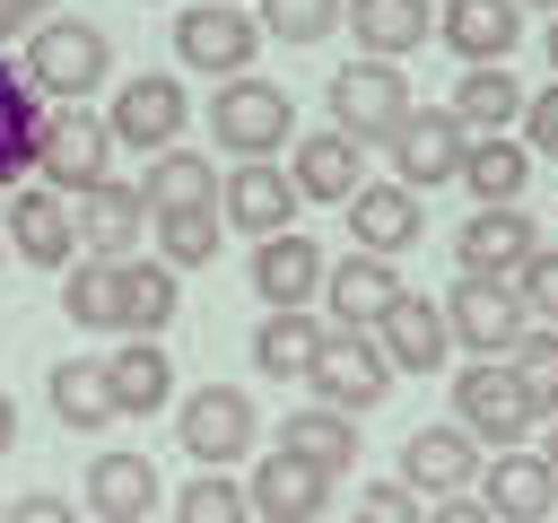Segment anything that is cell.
<instances>
[{"mask_svg":"<svg viewBox=\"0 0 558 523\" xmlns=\"http://www.w3.org/2000/svg\"><path fill=\"white\" fill-rule=\"evenodd\" d=\"M174 270L148 253H131V262H70V288H61V314L78 323V331H122V340H157L166 323H174Z\"/></svg>","mask_w":558,"mask_h":523,"instance_id":"cell-1","label":"cell"},{"mask_svg":"<svg viewBox=\"0 0 558 523\" xmlns=\"http://www.w3.org/2000/svg\"><path fill=\"white\" fill-rule=\"evenodd\" d=\"M17 70H26V87H35L44 105H87V96L113 78V44H105V26H87V17H44V26L26 35Z\"/></svg>","mask_w":558,"mask_h":523,"instance_id":"cell-2","label":"cell"},{"mask_svg":"<svg viewBox=\"0 0 558 523\" xmlns=\"http://www.w3.org/2000/svg\"><path fill=\"white\" fill-rule=\"evenodd\" d=\"M209 139L235 166H262V157L296 148V96L270 78H227V87H209Z\"/></svg>","mask_w":558,"mask_h":523,"instance_id":"cell-3","label":"cell"},{"mask_svg":"<svg viewBox=\"0 0 558 523\" xmlns=\"http://www.w3.org/2000/svg\"><path fill=\"white\" fill-rule=\"evenodd\" d=\"M323 96H331V131H349L357 148H392V139L410 131V113H418L401 61H349Z\"/></svg>","mask_w":558,"mask_h":523,"instance_id":"cell-4","label":"cell"},{"mask_svg":"<svg viewBox=\"0 0 558 523\" xmlns=\"http://www.w3.org/2000/svg\"><path fill=\"white\" fill-rule=\"evenodd\" d=\"M253 436H262V410L244 384H201L174 401V445L192 453V471H235L253 453Z\"/></svg>","mask_w":558,"mask_h":523,"instance_id":"cell-5","label":"cell"},{"mask_svg":"<svg viewBox=\"0 0 558 523\" xmlns=\"http://www.w3.org/2000/svg\"><path fill=\"white\" fill-rule=\"evenodd\" d=\"M183 122H192V87H183L174 70H140V78H122L113 105H105L113 148H140V157L183 148Z\"/></svg>","mask_w":558,"mask_h":523,"instance_id":"cell-6","label":"cell"},{"mask_svg":"<svg viewBox=\"0 0 558 523\" xmlns=\"http://www.w3.org/2000/svg\"><path fill=\"white\" fill-rule=\"evenodd\" d=\"M453 427L480 445H497V453H514L541 418H532V401H523V384H514V366L506 357H471V366H453Z\"/></svg>","mask_w":558,"mask_h":523,"instance_id":"cell-7","label":"cell"},{"mask_svg":"<svg viewBox=\"0 0 558 523\" xmlns=\"http://www.w3.org/2000/svg\"><path fill=\"white\" fill-rule=\"evenodd\" d=\"M35 183H52L61 200H87L96 183H113V131H105V113H87V105H52Z\"/></svg>","mask_w":558,"mask_h":523,"instance_id":"cell-8","label":"cell"},{"mask_svg":"<svg viewBox=\"0 0 558 523\" xmlns=\"http://www.w3.org/2000/svg\"><path fill=\"white\" fill-rule=\"evenodd\" d=\"M436 305H445L453 349H471V357H514L532 331V305L514 296V279H453Z\"/></svg>","mask_w":558,"mask_h":523,"instance_id":"cell-9","label":"cell"},{"mask_svg":"<svg viewBox=\"0 0 558 523\" xmlns=\"http://www.w3.org/2000/svg\"><path fill=\"white\" fill-rule=\"evenodd\" d=\"M305 392H314L323 410H340V418H366V410L392 392V357H384V340H375V331H323Z\"/></svg>","mask_w":558,"mask_h":523,"instance_id":"cell-10","label":"cell"},{"mask_svg":"<svg viewBox=\"0 0 558 523\" xmlns=\"http://www.w3.org/2000/svg\"><path fill=\"white\" fill-rule=\"evenodd\" d=\"M253 52H262V17L253 9H218V0H192L174 17V61L201 70V78H253Z\"/></svg>","mask_w":558,"mask_h":523,"instance_id":"cell-11","label":"cell"},{"mask_svg":"<svg viewBox=\"0 0 558 523\" xmlns=\"http://www.w3.org/2000/svg\"><path fill=\"white\" fill-rule=\"evenodd\" d=\"M0 235H9V253L35 262V270H70V262H78V209H70L52 183H17V192L0 200Z\"/></svg>","mask_w":558,"mask_h":523,"instance_id":"cell-12","label":"cell"},{"mask_svg":"<svg viewBox=\"0 0 558 523\" xmlns=\"http://www.w3.org/2000/svg\"><path fill=\"white\" fill-rule=\"evenodd\" d=\"M401 296H410L401 262L349 253V262H331V270H323V323H331V331H375V323H384Z\"/></svg>","mask_w":558,"mask_h":523,"instance_id":"cell-13","label":"cell"},{"mask_svg":"<svg viewBox=\"0 0 558 523\" xmlns=\"http://www.w3.org/2000/svg\"><path fill=\"white\" fill-rule=\"evenodd\" d=\"M392 479H401L410 497H427V506H436V497H471V479H480V445H471L453 418H445V427H410Z\"/></svg>","mask_w":558,"mask_h":523,"instance_id":"cell-14","label":"cell"},{"mask_svg":"<svg viewBox=\"0 0 558 523\" xmlns=\"http://www.w3.org/2000/svg\"><path fill=\"white\" fill-rule=\"evenodd\" d=\"M462 157H471V131H462L445 105H436V113L418 105V113H410V131L392 139V183H410V192L427 200L436 183H462Z\"/></svg>","mask_w":558,"mask_h":523,"instance_id":"cell-15","label":"cell"},{"mask_svg":"<svg viewBox=\"0 0 558 523\" xmlns=\"http://www.w3.org/2000/svg\"><path fill=\"white\" fill-rule=\"evenodd\" d=\"M296 209H305V200H296V183H288V166H279V157L235 166V174L218 183V218H227L235 235H253V244H262V235H288V227H296Z\"/></svg>","mask_w":558,"mask_h":523,"instance_id":"cell-16","label":"cell"},{"mask_svg":"<svg viewBox=\"0 0 558 523\" xmlns=\"http://www.w3.org/2000/svg\"><path fill=\"white\" fill-rule=\"evenodd\" d=\"M323 244L305 235V227H288V235H262L253 244V296L270 305V314H305L314 296H323Z\"/></svg>","mask_w":558,"mask_h":523,"instance_id":"cell-17","label":"cell"},{"mask_svg":"<svg viewBox=\"0 0 558 523\" xmlns=\"http://www.w3.org/2000/svg\"><path fill=\"white\" fill-rule=\"evenodd\" d=\"M436 44L462 52V70H506V52L523 44V0H445Z\"/></svg>","mask_w":558,"mask_h":523,"instance_id":"cell-18","label":"cell"},{"mask_svg":"<svg viewBox=\"0 0 558 523\" xmlns=\"http://www.w3.org/2000/svg\"><path fill=\"white\" fill-rule=\"evenodd\" d=\"M532 253H541V227H532L523 209H471V218L453 227V262H462V279H514Z\"/></svg>","mask_w":558,"mask_h":523,"instance_id":"cell-19","label":"cell"},{"mask_svg":"<svg viewBox=\"0 0 558 523\" xmlns=\"http://www.w3.org/2000/svg\"><path fill=\"white\" fill-rule=\"evenodd\" d=\"M331 488H340V479H323L314 462H296V453H279V445H270V453L253 462V479H244L253 523H323Z\"/></svg>","mask_w":558,"mask_h":523,"instance_id":"cell-20","label":"cell"},{"mask_svg":"<svg viewBox=\"0 0 558 523\" xmlns=\"http://www.w3.org/2000/svg\"><path fill=\"white\" fill-rule=\"evenodd\" d=\"M78 506L87 514H105V523H148L157 506H166V479H157V462L148 453H96L87 462V488H78Z\"/></svg>","mask_w":558,"mask_h":523,"instance_id":"cell-21","label":"cell"},{"mask_svg":"<svg viewBox=\"0 0 558 523\" xmlns=\"http://www.w3.org/2000/svg\"><path fill=\"white\" fill-rule=\"evenodd\" d=\"M288 183H296V200H331V209H349V200L366 192V157H357L349 131H305V139L288 148Z\"/></svg>","mask_w":558,"mask_h":523,"instance_id":"cell-22","label":"cell"},{"mask_svg":"<svg viewBox=\"0 0 558 523\" xmlns=\"http://www.w3.org/2000/svg\"><path fill=\"white\" fill-rule=\"evenodd\" d=\"M78 209V262H131L140 253V227H148V200H140V183H96L87 200H70Z\"/></svg>","mask_w":558,"mask_h":523,"instance_id":"cell-23","label":"cell"},{"mask_svg":"<svg viewBox=\"0 0 558 523\" xmlns=\"http://www.w3.org/2000/svg\"><path fill=\"white\" fill-rule=\"evenodd\" d=\"M44 122H52V105L26 87V70L0 52V192H17V183H35V157H44Z\"/></svg>","mask_w":558,"mask_h":523,"instance_id":"cell-24","label":"cell"},{"mask_svg":"<svg viewBox=\"0 0 558 523\" xmlns=\"http://www.w3.org/2000/svg\"><path fill=\"white\" fill-rule=\"evenodd\" d=\"M418 192L410 183H366L357 200H349V253H375V262H401L410 244H418Z\"/></svg>","mask_w":558,"mask_h":523,"instance_id":"cell-25","label":"cell"},{"mask_svg":"<svg viewBox=\"0 0 558 523\" xmlns=\"http://www.w3.org/2000/svg\"><path fill=\"white\" fill-rule=\"evenodd\" d=\"M340 26H349V44H357V61H410V52L436 35V9H427V0H349Z\"/></svg>","mask_w":558,"mask_h":523,"instance_id":"cell-26","label":"cell"},{"mask_svg":"<svg viewBox=\"0 0 558 523\" xmlns=\"http://www.w3.org/2000/svg\"><path fill=\"white\" fill-rule=\"evenodd\" d=\"M375 340H384V357H392V375H436L445 357H453V331H445V305L436 296H401L384 323H375Z\"/></svg>","mask_w":558,"mask_h":523,"instance_id":"cell-27","label":"cell"},{"mask_svg":"<svg viewBox=\"0 0 558 523\" xmlns=\"http://www.w3.org/2000/svg\"><path fill=\"white\" fill-rule=\"evenodd\" d=\"M44 401H52V418L70 427V436H105L122 410H113V375H105V357H61L52 375H44Z\"/></svg>","mask_w":558,"mask_h":523,"instance_id":"cell-28","label":"cell"},{"mask_svg":"<svg viewBox=\"0 0 558 523\" xmlns=\"http://www.w3.org/2000/svg\"><path fill=\"white\" fill-rule=\"evenodd\" d=\"M497 523H549V506H558V471L541 462V453H488V497H480Z\"/></svg>","mask_w":558,"mask_h":523,"instance_id":"cell-29","label":"cell"},{"mask_svg":"<svg viewBox=\"0 0 558 523\" xmlns=\"http://www.w3.org/2000/svg\"><path fill=\"white\" fill-rule=\"evenodd\" d=\"M523 183H532V148H523L514 131L471 139V157H462V192H471L480 209H523Z\"/></svg>","mask_w":558,"mask_h":523,"instance_id":"cell-30","label":"cell"},{"mask_svg":"<svg viewBox=\"0 0 558 523\" xmlns=\"http://www.w3.org/2000/svg\"><path fill=\"white\" fill-rule=\"evenodd\" d=\"M105 375H113V410H122V418H157V410L174 401V357H166L157 340H122V349L105 357Z\"/></svg>","mask_w":558,"mask_h":523,"instance_id":"cell-31","label":"cell"},{"mask_svg":"<svg viewBox=\"0 0 558 523\" xmlns=\"http://www.w3.org/2000/svg\"><path fill=\"white\" fill-rule=\"evenodd\" d=\"M279 453H296V462H314L323 479H340V471H357V427H349L340 410L305 401V410L279 418Z\"/></svg>","mask_w":558,"mask_h":523,"instance_id":"cell-32","label":"cell"},{"mask_svg":"<svg viewBox=\"0 0 558 523\" xmlns=\"http://www.w3.org/2000/svg\"><path fill=\"white\" fill-rule=\"evenodd\" d=\"M140 200H148V218H174V209H218V174H209V157L166 148V157H148V166H140Z\"/></svg>","mask_w":558,"mask_h":523,"instance_id":"cell-33","label":"cell"},{"mask_svg":"<svg viewBox=\"0 0 558 523\" xmlns=\"http://www.w3.org/2000/svg\"><path fill=\"white\" fill-rule=\"evenodd\" d=\"M445 113H453L471 139H497V131H514V122H523V87H514V70H462Z\"/></svg>","mask_w":558,"mask_h":523,"instance_id":"cell-34","label":"cell"},{"mask_svg":"<svg viewBox=\"0 0 558 523\" xmlns=\"http://www.w3.org/2000/svg\"><path fill=\"white\" fill-rule=\"evenodd\" d=\"M323 331H331V323H323L314 305H305V314H262V331H253V366H262V375H296V384H305V375H314Z\"/></svg>","mask_w":558,"mask_h":523,"instance_id":"cell-35","label":"cell"},{"mask_svg":"<svg viewBox=\"0 0 558 523\" xmlns=\"http://www.w3.org/2000/svg\"><path fill=\"white\" fill-rule=\"evenodd\" d=\"M157 227V262L166 270H209L218 244H227V218L218 209H174V218H148Z\"/></svg>","mask_w":558,"mask_h":523,"instance_id":"cell-36","label":"cell"},{"mask_svg":"<svg viewBox=\"0 0 558 523\" xmlns=\"http://www.w3.org/2000/svg\"><path fill=\"white\" fill-rule=\"evenodd\" d=\"M174 523H253V497H244V479H227V471H192V479L174 488Z\"/></svg>","mask_w":558,"mask_h":523,"instance_id":"cell-37","label":"cell"},{"mask_svg":"<svg viewBox=\"0 0 558 523\" xmlns=\"http://www.w3.org/2000/svg\"><path fill=\"white\" fill-rule=\"evenodd\" d=\"M506 366H514V384H523L532 418H558V331H549V323H532V331H523V349H514Z\"/></svg>","mask_w":558,"mask_h":523,"instance_id":"cell-38","label":"cell"},{"mask_svg":"<svg viewBox=\"0 0 558 523\" xmlns=\"http://www.w3.org/2000/svg\"><path fill=\"white\" fill-rule=\"evenodd\" d=\"M340 9H349V0H253L262 35H279V44H323V35L340 26Z\"/></svg>","mask_w":558,"mask_h":523,"instance_id":"cell-39","label":"cell"},{"mask_svg":"<svg viewBox=\"0 0 558 523\" xmlns=\"http://www.w3.org/2000/svg\"><path fill=\"white\" fill-rule=\"evenodd\" d=\"M514 296L532 305V323H549V331H558V244H541V253L514 270Z\"/></svg>","mask_w":558,"mask_h":523,"instance_id":"cell-40","label":"cell"},{"mask_svg":"<svg viewBox=\"0 0 558 523\" xmlns=\"http://www.w3.org/2000/svg\"><path fill=\"white\" fill-rule=\"evenodd\" d=\"M349 523H427V506H418V497H410L401 479H366V488H357V514H349Z\"/></svg>","mask_w":558,"mask_h":523,"instance_id":"cell-41","label":"cell"},{"mask_svg":"<svg viewBox=\"0 0 558 523\" xmlns=\"http://www.w3.org/2000/svg\"><path fill=\"white\" fill-rule=\"evenodd\" d=\"M523 148L532 157H558V78L523 96Z\"/></svg>","mask_w":558,"mask_h":523,"instance_id":"cell-42","label":"cell"},{"mask_svg":"<svg viewBox=\"0 0 558 523\" xmlns=\"http://www.w3.org/2000/svg\"><path fill=\"white\" fill-rule=\"evenodd\" d=\"M0 523H78V506H70V497H52V488H35V497L0 506Z\"/></svg>","mask_w":558,"mask_h":523,"instance_id":"cell-43","label":"cell"},{"mask_svg":"<svg viewBox=\"0 0 558 523\" xmlns=\"http://www.w3.org/2000/svg\"><path fill=\"white\" fill-rule=\"evenodd\" d=\"M44 17H61V0H0V44L9 35H35Z\"/></svg>","mask_w":558,"mask_h":523,"instance_id":"cell-44","label":"cell"},{"mask_svg":"<svg viewBox=\"0 0 558 523\" xmlns=\"http://www.w3.org/2000/svg\"><path fill=\"white\" fill-rule=\"evenodd\" d=\"M427 523H497V514H488L480 497H436V506H427Z\"/></svg>","mask_w":558,"mask_h":523,"instance_id":"cell-45","label":"cell"},{"mask_svg":"<svg viewBox=\"0 0 558 523\" xmlns=\"http://www.w3.org/2000/svg\"><path fill=\"white\" fill-rule=\"evenodd\" d=\"M9 445H17V401L0 392V453H9Z\"/></svg>","mask_w":558,"mask_h":523,"instance_id":"cell-46","label":"cell"},{"mask_svg":"<svg viewBox=\"0 0 558 523\" xmlns=\"http://www.w3.org/2000/svg\"><path fill=\"white\" fill-rule=\"evenodd\" d=\"M541 52H549V78H558V9H549V26H541Z\"/></svg>","mask_w":558,"mask_h":523,"instance_id":"cell-47","label":"cell"},{"mask_svg":"<svg viewBox=\"0 0 558 523\" xmlns=\"http://www.w3.org/2000/svg\"><path fill=\"white\" fill-rule=\"evenodd\" d=\"M541 462H549V471H558V418H549V436H541Z\"/></svg>","mask_w":558,"mask_h":523,"instance_id":"cell-48","label":"cell"},{"mask_svg":"<svg viewBox=\"0 0 558 523\" xmlns=\"http://www.w3.org/2000/svg\"><path fill=\"white\" fill-rule=\"evenodd\" d=\"M523 9H558V0H523Z\"/></svg>","mask_w":558,"mask_h":523,"instance_id":"cell-49","label":"cell"},{"mask_svg":"<svg viewBox=\"0 0 558 523\" xmlns=\"http://www.w3.org/2000/svg\"><path fill=\"white\" fill-rule=\"evenodd\" d=\"M218 9H244V0H218Z\"/></svg>","mask_w":558,"mask_h":523,"instance_id":"cell-50","label":"cell"},{"mask_svg":"<svg viewBox=\"0 0 558 523\" xmlns=\"http://www.w3.org/2000/svg\"><path fill=\"white\" fill-rule=\"evenodd\" d=\"M323 523H331V514H323Z\"/></svg>","mask_w":558,"mask_h":523,"instance_id":"cell-51","label":"cell"},{"mask_svg":"<svg viewBox=\"0 0 558 523\" xmlns=\"http://www.w3.org/2000/svg\"><path fill=\"white\" fill-rule=\"evenodd\" d=\"M0 244H9V235H0Z\"/></svg>","mask_w":558,"mask_h":523,"instance_id":"cell-52","label":"cell"}]
</instances>
